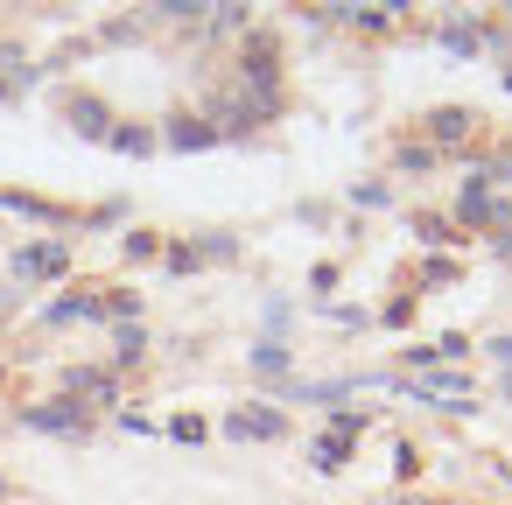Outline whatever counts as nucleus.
I'll return each mask as SVG.
<instances>
[{"label":"nucleus","mask_w":512,"mask_h":505,"mask_svg":"<svg viewBox=\"0 0 512 505\" xmlns=\"http://www.w3.org/2000/svg\"><path fill=\"white\" fill-rule=\"evenodd\" d=\"M239 85H246V99L260 106V120L281 113V64H274V43H267V36L246 43V57H239Z\"/></svg>","instance_id":"1"},{"label":"nucleus","mask_w":512,"mask_h":505,"mask_svg":"<svg viewBox=\"0 0 512 505\" xmlns=\"http://www.w3.org/2000/svg\"><path fill=\"white\" fill-rule=\"evenodd\" d=\"M8 267H15V281H57V274L71 267V246H64V239H43V246H22Z\"/></svg>","instance_id":"2"},{"label":"nucleus","mask_w":512,"mask_h":505,"mask_svg":"<svg viewBox=\"0 0 512 505\" xmlns=\"http://www.w3.org/2000/svg\"><path fill=\"white\" fill-rule=\"evenodd\" d=\"M225 435H232V442H281L288 421H281L274 407H239V414H225Z\"/></svg>","instance_id":"3"},{"label":"nucleus","mask_w":512,"mask_h":505,"mask_svg":"<svg viewBox=\"0 0 512 505\" xmlns=\"http://www.w3.org/2000/svg\"><path fill=\"white\" fill-rule=\"evenodd\" d=\"M22 421H29V428H50V435H85V407H78V400H64V407H29Z\"/></svg>","instance_id":"4"},{"label":"nucleus","mask_w":512,"mask_h":505,"mask_svg":"<svg viewBox=\"0 0 512 505\" xmlns=\"http://www.w3.org/2000/svg\"><path fill=\"white\" fill-rule=\"evenodd\" d=\"M162 141H169V148H211V141H218V127H211V120H197V113H176Z\"/></svg>","instance_id":"5"},{"label":"nucleus","mask_w":512,"mask_h":505,"mask_svg":"<svg viewBox=\"0 0 512 505\" xmlns=\"http://www.w3.org/2000/svg\"><path fill=\"white\" fill-rule=\"evenodd\" d=\"M71 127H78L85 141H113V127H106V106H99V99H71Z\"/></svg>","instance_id":"6"},{"label":"nucleus","mask_w":512,"mask_h":505,"mask_svg":"<svg viewBox=\"0 0 512 505\" xmlns=\"http://www.w3.org/2000/svg\"><path fill=\"white\" fill-rule=\"evenodd\" d=\"M428 134H435V141H463V134H470V113H463V106H442V113H428Z\"/></svg>","instance_id":"7"},{"label":"nucleus","mask_w":512,"mask_h":505,"mask_svg":"<svg viewBox=\"0 0 512 505\" xmlns=\"http://www.w3.org/2000/svg\"><path fill=\"white\" fill-rule=\"evenodd\" d=\"M253 372L281 379V372H288V344H274V337H267V344H253Z\"/></svg>","instance_id":"8"},{"label":"nucleus","mask_w":512,"mask_h":505,"mask_svg":"<svg viewBox=\"0 0 512 505\" xmlns=\"http://www.w3.org/2000/svg\"><path fill=\"white\" fill-rule=\"evenodd\" d=\"M141 351H148V330H134V323H120V337H113V358H120V365H134Z\"/></svg>","instance_id":"9"},{"label":"nucleus","mask_w":512,"mask_h":505,"mask_svg":"<svg viewBox=\"0 0 512 505\" xmlns=\"http://www.w3.org/2000/svg\"><path fill=\"white\" fill-rule=\"evenodd\" d=\"M344 449H351V435H337V428H330V435H323L309 456H316V470H337V463H344Z\"/></svg>","instance_id":"10"},{"label":"nucleus","mask_w":512,"mask_h":505,"mask_svg":"<svg viewBox=\"0 0 512 505\" xmlns=\"http://www.w3.org/2000/svg\"><path fill=\"white\" fill-rule=\"evenodd\" d=\"M113 148H120V155H148L155 134H148V127H113Z\"/></svg>","instance_id":"11"},{"label":"nucleus","mask_w":512,"mask_h":505,"mask_svg":"<svg viewBox=\"0 0 512 505\" xmlns=\"http://www.w3.org/2000/svg\"><path fill=\"white\" fill-rule=\"evenodd\" d=\"M442 43H449V50H456V57H470V50H477V43H484V36H477V29H470V22H449V29H442Z\"/></svg>","instance_id":"12"},{"label":"nucleus","mask_w":512,"mask_h":505,"mask_svg":"<svg viewBox=\"0 0 512 505\" xmlns=\"http://www.w3.org/2000/svg\"><path fill=\"white\" fill-rule=\"evenodd\" d=\"M64 386H71V393H113V379H106V372H85V365H78Z\"/></svg>","instance_id":"13"},{"label":"nucleus","mask_w":512,"mask_h":505,"mask_svg":"<svg viewBox=\"0 0 512 505\" xmlns=\"http://www.w3.org/2000/svg\"><path fill=\"white\" fill-rule=\"evenodd\" d=\"M169 435H176V442H204V421H197V414H176Z\"/></svg>","instance_id":"14"},{"label":"nucleus","mask_w":512,"mask_h":505,"mask_svg":"<svg viewBox=\"0 0 512 505\" xmlns=\"http://www.w3.org/2000/svg\"><path fill=\"white\" fill-rule=\"evenodd\" d=\"M211 29H218V36H232V29H246V8H218V15H211Z\"/></svg>","instance_id":"15"},{"label":"nucleus","mask_w":512,"mask_h":505,"mask_svg":"<svg viewBox=\"0 0 512 505\" xmlns=\"http://www.w3.org/2000/svg\"><path fill=\"white\" fill-rule=\"evenodd\" d=\"M491 351H498V358H505V365H512V337H491Z\"/></svg>","instance_id":"16"},{"label":"nucleus","mask_w":512,"mask_h":505,"mask_svg":"<svg viewBox=\"0 0 512 505\" xmlns=\"http://www.w3.org/2000/svg\"><path fill=\"white\" fill-rule=\"evenodd\" d=\"M484 176H512V155H505V162H498V169H484Z\"/></svg>","instance_id":"17"}]
</instances>
